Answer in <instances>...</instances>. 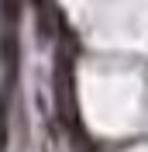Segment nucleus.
<instances>
[{"label":"nucleus","instance_id":"nucleus-1","mask_svg":"<svg viewBox=\"0 0 148 152\" xmlns=\"http://www.w3.org/2000/svg\"><path fill=\"white\" fill-rule=\"evenodd\" d=\"M35 28H38V35H41V42H52V35H55V28H52V7L38 4V14H35Z\"/></svg>","mask_w":148,"mask_h":152}]
</instances>
